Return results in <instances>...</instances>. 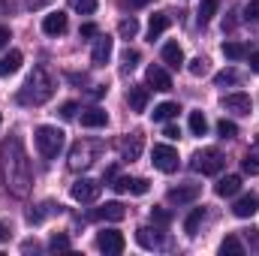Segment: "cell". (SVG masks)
Masks as SVG:
<instances>
[{"label": "cell", "instance_id": "1", "mask_svg": "<svg viewBox=\"0 0 259 256\" xmlns=\"http://www.w3.org/2000/svg\"><path fill=\"white\" fill-rule=\"evenodd\" d=\"M0 172H3L6 187L15 196H27L33 184V172H30V160L24 154L21 139H9L0 145Z\"/></svg>", "mask_w": 259, "mask_h": 256}, {"label": "cell", "instance_id": "2", "mask_svg": "<svg viewBox=\"0 0 259 256\" xmlns=\"http://www.w3.org/2000/svg\"><path fill=\"white\" fill-rule=\"evenodd\" d=\"M52 94H55V78L49 75L46 66H33V72L27 75V81L18 91V103H24V106H42V103L52 100Z\"/></svg>", "mask_w": 259, "mask_h": 256}, {"label": "cell", "instance_id": "3", "mask_svg": "<svg viewBox=\"0 0 259 256\" xmlns=\"http://www.w3.org/2000/svg\"><path fill=\"white\" fill-rule=\"evenodd\" d=\"M33 142H36V148H39V154L46 160H55L64 151V130L42 124V127H36V133H33Z\"/></svg>", "mask_w": 259, "mask_h": 256}, {"label": "cell", "instance_id": "4", "mask_svg": "<svg viewBox=\"0 0 259 256\" xmlns=\"http://www.w3.org/2000/svg\"><path fill=\"white\" fill-rule=\"evenodd\" d=\"M97 151H100L97 142H75L72 151H69V169H72V172L88 169V166L97 160Z\"/></svg>", "mask_w": 259, "mask_h": 256}, {"label": "cell", "instance_id": "5", "mask_svg": "<svg viewBox=\"0 0 259 256\" xmlns=\"http://www.w3.org/2000/svg\"><path fill=\"white\" fill-rule=\"evenodd\" d=\"M223 166H226V160H223V154L217 148H205L193 157V169L202 172V175H217Z\"/></svg>", "mask_w": 259, "mask_h": 256}, {"label": "cell", "instance_id": "6", "mask_svg": "<svg viewBox=\"0 0 259 256\" xmlns=\"http://www.w3.org/2000/svg\"><path fill=\"white\" fill-rule=\"evenodd\" d=\"M151 163H154V169L172 175V172H178V151H175L172 145H154V151H151Z\"/></svg>", "mask_w": 259, "mask_h": 256}, {"label": "cell", "instance_id": "7", "mask_svg": "<svg viewBox=\"0 0 259 256\" xmlns=\"http://www.w3.org/2000/svg\"><path fill=\"white\" fill-rule=\"evenodd\" d=\"M124 247H127V241H124V235H121L118 229H103V232L97 235V250H103L106 256L124 253Z\"/></svg>", "mask_w": 259, "mask_h": 256}, {"label": "cell", "instance_id": "8", "mask_svg": "<svg viewBox=\"0 0 259 256\" xmlns=\"http://www.w3.org/2000/svg\"><path fill=\"white\" fill-rule=\"evenodd\" d=\"M100 190H103L100 181H94V178H78V181L72 184V199H75V202H97V199H100Z\"/></svg>", "mask_w": 259, "mask_h": 256}, {"label": "cell", "instance_id": "9", "mask_svg": "<svg viewBox=\"0 0 259 256\" xmlns=\"http://www.w3.org/2000/svg\"><path fill=\"white\" fill-rule=\"evenodd\" d=\"M112 187H115L118 193H133V196H145V193L151 190V184H148L145 178H130V175L115 178V181H112Z\"/></svg>", "mask_w": 259, "mask_h": 256}, {"label": "cell", "instance_id": "10", "mask_svg": "<svg viewBox=\"0 0 259 256\" xmlns=\"http://www.w3.org/2000/svg\"><path fill=\"white\" fill-rule=\"evenodd\" d=\"M199 193H202L199 184H181V187H172V190L166 193V199L172 205H187V202H196L199 199Z\"/></svg>", "mask_w": 259, "mask_h": 256}, {"label": "cell", "instance_id": "11", "mask_svg": "<svg viewBox=\"0 0 259 256\" xmlns=\"http://www.w3.org/2000/svg\"><path fill=\"white\" fill-rule=\"evenodd\" d=\"M91 217H94V220H115V223H118V220H124V217H127V208H124L121 202H106V205L94 208V211H91Z\"/></svg>", "mask_w": 259, "mask_h": 256}, {"label": "cell", "instance_id": "12", "mask_svg": "<svg viewBox=\"0 0 259 256\" xmlns=\"http://www.w3.org/2000/svg\"><path fill=\"white\" fill-rule=\"evenodd\" d=\"M250 97L247 94H226L223 97V109L232 112V115H250Z\"/></svg>", "mask_w": 259, "mask_h": 256}, {"label": "cell", "instance_id": "13", "mask_svg": "<svg viewBox=\"0 0 259 256\" xmlns=\"http://www.w3.org/2000/svg\"><path fill=\"white\" fill-rule=\"evenodd\" d=\"M142 148H145V136L142 133H130L127 139L121 142V157L124 160H139L142 157Z\"/></svg>", "mask_w": 259, "mask_h": 256}, {"label": "cell", "instance_id": "14", "mask_svg": "<svg viewBox=\"0 0 259 256\" xmlns=\"http://www.w3.org/2000/svg\"><path fill=\"white\" fill-rule=\"evenodd\" d=\"M256 211H259V196H256V193H247V196H241V199L232 205V214H235V217H241V220L253 217Z\"/></svg>", "mask_w": 259, "mask_h": 256}, {"label": "cell", "instance_id": "15", "mask_svg": "<svg viewBox=\"0 0 259 256\" xmlns=\"http://www.w3.org/2000/svg\"><path fill=\"white\" fill-rule=\"evenodd\" d=\"M66 27H69V21L61 9L42 18V33H49V36H61V33H66Z\"/></svg>", "mask_w": 259, "mask_h": 256}, {"label": "cell", "instance_id": "16", "mask_svg": "<svg viewBox=\"0 0 259 256\" xmlns=\"http://www.w3.org/2000/svg\"><path fill=\"white\" fill-rule=\"evenodd\" d=\"M148 84L154 88V91H172V75L163 69V66H148Z\"/></svg>", "mask_w": 259, "mask_h": 256}, {"label": "cell", "instance_id": "17", "mask_svg": "<svg viewBox=\"0 0 259 256\" xmlns=\"http://www.w3.org/2000/svg\"><path fill=\"white\" fill-rule=\"evenodd\" d=\"M136 241H139L145 250H160V247H163V232L142 226V229H136Z\"/></svg>", "mask_w": 259, "mask_h": 256}, {"label": "cell", "instance_id": "18", "mask_svg": "<svg viewBox=\"0 0 259 256\" xmlns=\"http://www.w3.org/2000/svg\"><path fill=\"white\" fill-rule=\"evenodd\" d=\"M148 100H151V91L142 88V84H133L127 91V103H130L133 112H145V109H148Z\"/></svg>", "mask_w": 259, "mask_h": 256}, {"label": "cell", "instance_id": "19", "mask_svg": "<svg viewBox=\"0 0 259 256\" xmlns=\"http://www.w3.org/2000/svg\"><path fill=\"white\" fill-rule=\"evenodd\" d=\"M109 58H112V39H109V36H100V39L94 42L91 61H94V66H106L109 64Z\"/></svg>", "mask_w": 259, "mask_h": 256}, {"label": "cell", "instance_id": "20", "mask_svg": "<svg viewBox=\"0 0 259 256\" xmlns=\"http://www.w3.org/2000/svg\"><path fill=\"white\" fill-rule=\"evenodd\" d=\"M21 61H24V58H21V52H18V49H12L9 55H3V58H0V78L15 75V72L21 69Z\"/></svg>", "mask_w": 259, "mask_h": 256}, {"label": "cell", "instance_id": "21", "mask_svg": "<svg viewBox=\"0 0 259 256\" xmlns=\"http://www.w3.org/2000/svg\"><path fill=\"white\" fill-rule=\"evenodd\" d=\"M106 124H109V115H106L100 106H94V109H84V112H81V127L97 130V127H106Z\"/></svg>", "mask_w": 259, "mask_h": 256}, {"label": "cell", "instance_id": "22", "mask_svg": "<svg viewBox=\"0 0 259 256\" xmlns=\"http://www.w3.org/2000/svg\"><path fill=\"white\" fill-rule=\"evenodd\" d=\"M163 61L172 66V69L184 66V49H181L178 42H166V46H163Z\"/></svg>", "mask_w": 259, "mask_h": 256}, {"label": "cell", "instance_id": "23", "mask_svg": "<svg viewBox=\"0 0 259 256\" xmlns=\"http://www.w3.org/2000/svg\"><path fill=\"white\" fill-rule=\"evenodd\" d=\"M241 169H244L247 175H259V136L253 139L250 151L244 154V160H241Z\"/></svg>", "mask_w": 259, "mask_h": 256}, {"label": "cell", "instance_id": "24", "mask_svg": "<svg viewBox=\"0 0 259 256\" xmlns=\"http://www.w3.org/2000/svg\"><path fill=\"white\" fill-rule=\"evenodd\" d=\"M214 190H217V196H223V199H226V196H235V193L241 190V178H238V175H226V178L217 181Z\"/></svg>", "mask_w": 259, "mask_h": 256}, {"label": "cell", "instance_id": "25", "mask_svg": "<svg viewBox=\"0 0 259 256\" xmlns=\"http://www.w3.org/2000/svg\"><path fill=\"white\" fill-rule=\"evenodd\" d=\"M169 27V15L166 12H157V15H151V24H148V39L154 42V39H160V33Z\"/></svg>", "mask_w": 259, "mask_h": 256}, {"label": "cell", "instance_id": "26", "mask_svg": "<svg viewBox=\"0 0 259 256\" xmlns=\"http://www.w3.org/2000/svg\"><path fill=\"white\" fill-rule=\"evenodd\" d=\"M178 112H181V109H178V103H160V106L154 109V121L166 124V121H172V118H175Z\"/></svg>", "mask_w": 259, "mask_h": 256}, {"label": "cell", "instance_id": "27", "mask_svg": "<svg viewBox=\"0 0 259 256\" xmlns=\"http://www.w3.org/2000/svg\"><path fill=\"white\" fill-rule=\"evenodd\" d=\"M202 220H205V208H193V211L187 214V220H184V232H187V235H196L199 226H202Z\"/></svg>", "mask_w": 259, "mask_h": 256}, {"label": "cell", "instance_id": "28", "mask_svg": "<svg viewBox=\"0 0 259 256\" xmlns=\"http://www.w3.org/2000/svg\"><path fill=\"white\" fill-rule=\"evenodd\" d=\"M220 253L223 256H241L244 253V244L238 241V235H226L223 244H220Z\"/></svg>", "mask_w": 259, "mask_h": 256}, {"label": "cell", "instance_id": "29", "mask_svg": "<svg viewBox=\"0 0 259 256\" xmlns=\"http://www.w3.org/2000/svg\"><path fill=\"white\" fill-rule=\"evenodd\" d=\"M217 6H220V0H202L199 3V24H208L217 15Z\"/></svg>", "mask_w": 259, "mask_h": 256}, {"label": "cell", "instance_id": "30", "mask_svg": "<svg viewBox=\"0 0 259 256\" xmlns=\"http://www.w3.org/2000/svg\"><path fill=\"white\" fill-rule=\"evenodd\" d=\"M223 55L229 61H241V58H247V46L244 42H223Z\"/></svg>", "mask_w": 259, "mask_h": 256}, {"label": "cell", "instance_id": "31", "mask_svg": "<svg viewBox=\"0 0 259 256\" xmlns=\"http://www.w3.org/2000/svg\"><path fill=\"white\" fill-rule=\"evenodd\" d=\"M190 133L193 136H205L208 133V121H205L202 112H190Z\"/></svg>", "mask_w": 259, "mask_h": 256}, {"label": "cell", "instance_id": "32", "mask_svg": "<svg viewBox=\"0 0 259 256\" xmlns=\"http://www.w3.org/2000/svg\"><path fill=\"white\" fill-rule=\"evenodd\" d=\"M214 84H217V88L238 84V72H235V69H223V72H217V75H214Z\"/></svg>", "mask_w": 259, "mask_h": 256}, {"label": "cell", "instance_id": "33", "mask_svg": "<svg viewBox=\"0 0 259 256\" xmlns=\"http://www.w3.org/2000/svg\"><path fill=\"white\" fill-rule=\"evenodd\" d=\"M118 33H121L124 39H133V36L139 33V21H136V18H124V21L118 24Z\"/></svg>", "mask_w": 259, "mask_h": 256}, {"label": "cell", "instance_id": "34", "mask_svg": "<svg viewBox=\"0 0 259 256\" xmlns=\"http://www.w3.org/2000/svg\"><path fill=\"white\" fill-rule=\"evenodd\" d=\"M69 6L81 15H94L97 12V0H69Z\"/></svg>", "mask_w": 259, "mask_h": 256}, {"label": "cell", "instance_id": "35", "mask_svg": "<svg viewBox=\"0 0 259 256\" xmlns=\"http://www.w3.org/2000/svg\"><path fill=\"white\" fill-rule=\"evenodd\" d=\"M187 69H190V75H196V78H202V75L208 72V61H205V58H193V61L187 64Z\"/></svg>", "mask_w": 259, "mask_h": 256}, {"label": "cell", "instance_id": "36", "mask_svg": "<svg viewBox=\"0 0 259 256\" xmlns=\"http://www.w3.org/2000/svg\"><path fill=\"white\" fill-rule=\"evenodd\" d=\"M217 133H220L223 139H235V136H238V127H235L232 121H226V118H223V121L217 124Z\"/></svg>", "mask_w": 259, "mask_h": 256}, {"label": "cell", "instance_id": "37", "mask_svg": "<svg viewBox=\"0 0 259 256\" xmlns=\"http://www.w3.org/2000/svg\"><path fill=\"white\" fill-rule=\"evenodd\" d=\"M121 61H124V72L136 69V64H139V52H136V49H127V52L121 55Z\"/></svg>", "mask_w": 259, "mask_h": 256}, {"label": "cell", "instance_id": "38", "mask_svg": "<svg viewBox=\"0 0 259 256\" xmlns=\"http://www.w3.org/2000/svg\"><path fill=\"white\" fill-rule=\"evenodd\" d=\"M244 18L253 21V24H259V0H247V6H244Z\"/></svg>", "mask_w": 259, "mask_h": 256}, {"label": "cell", "instance_id": "39", "mask_svg": "<svg viewBox=\"0 0 259 256\" xmlns=\"http://www.w3.org/2000/svg\"><path fill=\"white\" fill-rule=\"evenodd\" d=\"M49 247H52V250H69V238H66V235H55V238L49 241Z\"/></svg>", "mask_w": 259, "mask_h": 256}, {"label": "cell", "instance_id": "40", "mask_svg": "<svg viewBox=\"0 0 259 256\" xmlns=\"http://www.w3.org/2000/svg\"><path fill=\"white\" fill-rule=\"evenodd\" d=\"M151 217H154L157 223H169V220H172V214L163 211V208H151Z\"/></svg>", "mask_w": 259, "mask_h": 256}, {"label": "cell", "instance_id": "41", "mask_svg": "<svg viewBox=\"0 0 259 256\" xmlns=\"http://www.w3.org/2000/svg\"><path fill=\"white\" fill-rule=\"evenodd\" d=\"M75 112H78V106H75V103H64V106H61V118H66V121H69V118H75Z\"/></svg>", "mask_w": 259, "mask_h": 256}, {"label": "cell", "instance_id": "42", "mask_svg": "<svg viewBox=\"0 0 259 256\" xmlns=\"http://www.w3.org/2000/svg\"><path fill=\"white\" fill-rule=\"evenodd\" d=\"M81 36H97V24H81Z\"/></svg>", "mask_w": 259, "mask_h": 256}, {"label": "cell", "instance_id": "43", "mask_svg": "<svg viewBox=\"0 0 259 256\" xmlns=\"http://www.w3.org/2000/svg\"><path fill=\"white\" fill-rule=\"evenodd\" d=\"M124 6H130V9H139V6H148L151 0H121Z\"/></svg>", "mask_w": 259, "mask_h": 256}, {"label": "cell", "instance_id": "44", "mask_svg": "<svg viewBox=\"0 0 259 256\" xmlns=\"http://www.w3.org/2000/svg\"><path fill=\"white\" fill-rule=\"evenodd\" d=\"M163 136H166V139H178V136H181V130L175 127V124H169V127H166V133H163Z\"/></svg>", "mask_w": 259, "mask_h": 256}, {"label": "cell", "instance_id": "45", "mask_svg": "<svg viewBox=\"0 0 259 256\" xmlns=\"http://www.w3.org/2000/svg\"><path fill=\"white\" fill-rule=\"evenodd\" d=\"M9 39H12V36H9V27H3V24H0V49H3Z\"/></svg>", "mask_w": 259, "mask_h": 256}, {"label": "cell", "instance_id": "46", "mask_svg": "<svg viewBox=\"0 0 259 256\" xmlns=\"http://www.w3.org/2000/svg\"><path fill=\"white\" fill-rule=\"evenodd\" d=\"M9 232H12V229H9V220H6V223H0V241H6V238H9Z\"/></svg>", "mask_w": 259, "mask_h": 256}, {"label": "cell", "instance_id": "47", "mask_svg": "<svg viewBox=\"0 0 259 256\" xmlns=\"http://www.w3.org/2000/svg\"><path fill=\"white\" fill-rule=\"evenodd\" d=\"M49 3H52V0H27L30 9H42V6H49Z\"/></svg>", "mask_w": 259, "mask_h": 256}, {"label": "cell", "instance_id": "48", "mask_svg": "<svg viewBox=\"0 0 259 256\" xmlns=\"http://www.w3.org/2000/svg\"><path fill=\"white\" fill-rule=\"evenodd\" d=\"M250 69H253V72H259V52H253V55H250Z\"/></svg>", "mask_w": 259, "mask_h": 256}, {"label": "cell", "instance_id": "49", "mask_svg": "<svg viewBox=\"0 0 259 256\" xmlns=\"http://www.w3.org/2000/svg\"><path fill=\"white\" fill-rule=\"evenodd\" d=\"M9 9H12V3L9 0H0V12H9Z\"/></svg>", "mask_w": 259, "mask_h": 256}, {"label": "cell", "instance_id": "50", "mask_svg": "<svg viewBox=\"0 0 259 256\" xmlns=\"http://www.w3.org/2000/svg\"><path fill=\"white\" fill-rule=\"evenodd\" d=\"M0 121H3V115H0Z\"/></svg>", "mask_w": 259, "mask_h": 256}]
</instances>
